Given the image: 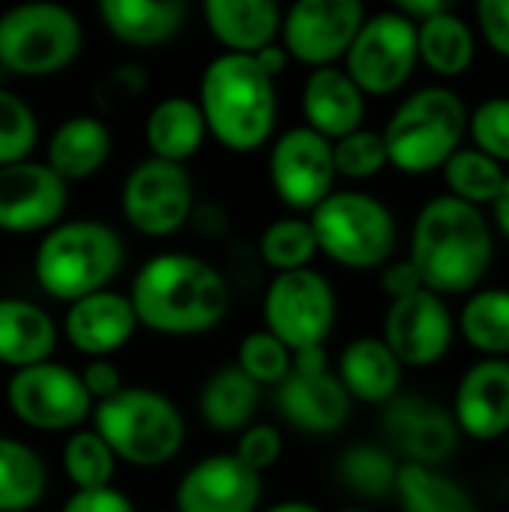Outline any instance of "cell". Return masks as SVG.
<instances>
[{
  "label": "cell",
  "mask_w": 509,
  "mask_h": 512,
  "mask_svg": "<svg viewBox=\"0 0 509 512\" xmlns=\"http://www.w3.org/2000/svg\"><path fill=\"white\" fill-rule=\"evenodd\" d=\"M477 27L486 45L509 60V0H480L477 3Z\"/></svg>",
  "instance_id": "cell-43"
},
{
  "label": "cell",
  "mask_w": 509,
  "mask_h": 512,
  "mask_svg": "<svg viewBox=\"0 0 509 512\" xmlns=\"http://www.w3.org/2000/svg\"><path fill=\"white\" fill-rule=\"evenodd\" d=\"M507 444H509V435H507Z\"/></svg>",
  "instance_id": "cell-53"
},
{
  "label": "cell",
  "mask_w": 509,
  "mask_h": 512,
  "mask_svg": "<svg viewBox=\"0 0 509 512\" xmlns=\"http://www.w3.org/2000/svg\"><path fill=\"white\" fill-rule=\"evenodd\" d=\"M264 512H321L315 504H309V501H279V504H273V507H267Z\"/></svg>",
  "instance_id": "cell-51"
},
{
  "label": "cell",
  "mask_w": 509,
  "mask_h": 512,
  "mask_svg": "<svg viewBox=\"0 0 509 512\" xmlns=\"http://www.w3.org/2000/svg\"><path fill=\"white\" fill-rule=\"evenodd\" d=\"M453 336H456V321L444 297H438L429 288L390 303L384 315L381 339L390 345V351L399 357L405 369L438 366L450 354Z\"/></svg>",
  "instance_id": "cell-17"
},
{
  "label": "cell",
  "mask_w": 509,
  "mask_h": 512,
  "mask_svg": "<svg viewBox=\"0 0 509 512\" xmlns=\"http://www.w3.org/2000/svg\"><path fill=\"white\" fill-rule=\"evenodd\" d=\"M339 315L333 285L318 270L279 273L264 294V330L282 339L294 354L324 348Z\"/></svg>",
  "instance_id": "cell-9"
},
{
  "label": "cell",
  "mask_w": 509,
  "mask_h": 512,
  "mask_svg": "<svg viewBox=\"0 0 509 512\" xmlns=\"http://www.w3.org/2000/svg\"><path fill=\"white\" fill-rule=\"evenodd\" d=\"M60 512H135V507L123 492L108 486V489L75 492Z\"/></svg>",
  "instance_id": "cell-45"
},
{
  "label": "cell",
  "mask_w": 509,
  "mask_h": 512,
  "mask_svg": "<svg viewBox=\"0 0 509 512\" xmlns=\"http://www.w3.org/2000/svg\"><path fill=\"white\" fill-rule=\"evenodd\" d=\"M396 498L402 512H480L477 501L465 486L447 477L438 468L408 465L399 468Z\"/></svg>",
  "instance_id": "cell-33"
},
{
  "label": "cell",
  "mask_w": 509,
  "mask_h": 512,
  "mask_svg": "<svg viewBox=\"0 0 509 512\" xmlns=\"http://www.w3.org/2000/svg\"><path fill=\"white\" fill-rule=\"evenodd\" d=\"M48 489L42 456L18 441L0 435V512H30Z\"/></svg>",
  "instance_id": "cell-31"
},
{
  "label": "cell",
  "mask_w": 509,
  "mask_h": 512,
  "mask_svg": "<svg viewBox=\"0 0 509 512\" xmlns=\"http://www.w3.org/2000/svg\"><path fill=\"white\" fill-rule=\"evenodd\" d=\"M384 435L393 447V456H402L408 465L438 468L447 465L462 441L453 408L432 402L426 396H396L384 405L381 417Z\"/></svg>",
  "instance_id": "cell-16"
},
{
  "label": "cell",
  "mask_w": 509,
  "mask_h": 512,
  "mask_svg": "<svg viewBox=\"0 0 509 512\" xmlns=\"http://www.w3.org/2000/svg\"><path fill=\"white\" fill-rule=\"evenodd\" d=\"M99 18L123 45L156 48L180 36L189 6L183 0H102Z\"/></svg>",
  "instance_id": "cell-24"
},
{
  "label": "cell",
  "mask_w": 509,
  "mask_h": 512,
  "mask_svg": "<svg viewBox=\"0 0 509 512\" xmlns=\"http://www.w3.org/2000/svg\"><path fill=\"white\" fill-rule=\"evenodd\" d=\"M492 219H495L498 231L509 240V174L504 189H501V195H498V201L492 204Z\"/></svg>",
  "instance_id": "cell-50"
},
{
  "label": "cell",
  "mask_w": 509,
  "mask_h": 512,
  "mask_svg": "<svg viewBox=\"0 0 509 512\" xmlns=\"http://www.w3.org/2000/svg\"><path fill=\"white\" fill-rule=\"evenodd\" d=\"M351 393L330 369L327 348H309L294 354L291 375L276 387L279 417L303 435H333L351 417Z\"/></svg>",
  "instance_id": "cell-11"
},
{
  "label": "cell",
  "mask_w": 509,
  "mask_h": 512,
  "mask_svg": "<svg viewBox=\"0 0 509 512\" xmlns=\"http://www.w3.org/2000/svg\"><path fill=\"white\" fill-rule=\"evenodd\" d=\"M120 207L126 222L144 237H171L195 213V183L186 165L165 159L138 162L120 189Z\"/></svg>",
  "instance_id": "cell-12"
},
{
  "label": "cell",
  "mask_w": 509,
  "mask_h": 512,
  "mask_svg": "<svg viewBox=\"0 0 509 512\" xmlns=\"http://www.w3.org/2000/svg\"><path fill=\"white\" fill-rule=\"evenodd\" d=\"M6 405L15 420L39 432L78 429L96 411L81 372L51 360L15 372L6 384Z\"/></svg>",
  "instance_id": "cell-13"
},
{
  "label": "cell",
  "mask_w": 509,
  "mask_h": 512,
  "mask_svg": "<svg viewBox=\"0 0 509 512\" xmlns=\"http://www.w3.org/2000/svg\"><path fill=\"white\" fill-rule=\"evenodd\" d=\"M495 258L489 216L453 195L423 204L411 231V261L438 297L474 294Z\"/></svg>",
  "instance_id": "cell-2"
},
{
  "label": "cell",
  "mask_w": 509,
  "mask_h": 512,
  "mask_svg": "<svg viewBox=\"0 0 509 512\" xmlns=\"http://www.w3.org/2000/svg\"><path fill=\"white\" fill-rule=\"evenodd\" d=\"M423 276L420 270L414 267L411 258H402V261H390L384 270H381V291L384 297H390V303L396 300H405L417 291H423Z\"/></svg>",
  "instance_id": "cell-44"
},
{
  "label": "cell",
  "mask_w": 509,
  "mask_h": 512,
  "mask_svg": "<svg viewBox=\"0 0 509 512\" xmlns=\"http://www.w3.org/2000/svg\"><path fill=\"white\" fill-rule=\"evenodd\" d=\"M318 237L309 219L303 216H285L270 222L258 237V255L261 261L279 273L309 270L312 258L318 255Z\"/></svg>",
  "instance_id": "cell-36"
},
{
  "label": "cell",
  "mask_w": 509,
  "mask_h": 512,
  "mask_svg": "<svg viewBox=\"0 0 509 512\" xmlns=\"http://www.w3.org/2000/svg\"><path fill=\"white\" fill-rule=\"evenodd\" d=\"M84 42L78 15L60 3L36 0L0 15V69L18 78H45L63 72Z\"/></svg>",
  "instance_id": "cell-8"
},
{
  "label": "cell",
  "mask_w": 509,
  "mask_h": 512,
  "mask_svg": "<svg viewBox=\"0 0 509 512\" xmlns=\"http://www.w3.org/2000/svg\"><path fill=\"white\" fill-rule=\"evenodd\" d=\"M69 207V183L48 162L0 168V231L36 234L60 225Z\"/></svg>",
  "instance_id": "cell-18"
},
{
  "label": "cell",
  "mask_w": 509,
  "mask_h": 512,
  "mask_svg": "<svg viewBox=\"0 0 509 512\" xmlns=\"http://www.w3.org/2000/svg\"><path fill=\"white\" fill-rule=\"evenodd\" d=\"M300 105L306 126L333 144L363 129L366 120V93L345 72V66L312 69L303 81Z\"/></svg>",
  "instance_id": "cell-22"
},
{
  "label": "cell",
  "mask_w": 509,
  "mask_h": 512,
  "mask_svg": "<svg viewBox=\"0 0 509 512\" xmlns=\"http://www.w3.org/2000/svg\"><path fill=\"white\" fill-rule=\"evenodd\" d=\"M444 183L447 195L471 204V207H492L507 183V171L492 156L480 153L477 147H462L447 165H444Z\"/></svg>",
  "instance_id": "cell-35"
},
{
  "label": "cell",
  "mask_w": 509,
  "mask_h": 512,
  "mask_svg": "<svg viewBox=\"0 0 509 512\" xmlns=\"http://www.w3.org/2000/svg\"><path fill=\"white\" fill-rule=\"evenodd\" d=\"M264 474L246 468L234 453L195 462L174 492V512H258Z\"/></svg>",
  "instance_id": "cell-19"
},
{
  "label": "cell",
  "mask_w": 509,
  "mask_h": 512,
  "mask_svg": "<svg viewBox=\"0 0 509 512\" xmlns=\"http://www.w3.org/2000/svg\"><path fill=\"white\" fill-rule=\"evenodd\" d=\"M39 138V123L33 108L15 96L12 90L0 87V168L27 162Z\"/></svg>",
  "instance_id": "cell-39"
},
{
  "label": "cell",
  "mask_w": 509,
  "mask_h": 512,
  "mask_svg": "<svg viewBox=\"0 0 509 512\" xmlns=\"http://www.w3.org/2000/svg\"><path fill=\"white\" fill-rule=\"evenodd\" d=\"M468 108L462 96L444 84L420 87L393 111L384 126L390 165L411 177L444 171V165L462 150L468 135Z\"/></svg>",
  "instance_id": "cell-5"
},
{
  "label": "cell",
  "mask_w": 509,
  "mask_h": 512,
  "mask_svg": "<svg viewBox=\"0 0 509 512\" xmlns=\"http://www.w3.org/2000/svg\"><path fill=\"white\" fill-rule=\"evenodd\" d=\"M417 63V24L393 6L366 18L345 57V72L366 96H393L411 81Z\"/></svg>",
  "instance_id": "cell-10"
},
{
  "label": "cell",
  "mask_w": 509,
  "mask_h": 512,
  "mask_svg": "<svg viewBox=\"0 0 509 512\" xmlns=\"http://www.w3.org/2000/svg\"><path fill=\"white\" fill-rule=\"evenodd\" d=\"M267 171L276 198L288 210L312 216L336 192L333 141L309 126H294L273 141Z\"/></svg>",
  "instance_id": "cell-14"
},
{
  "label": "cell",
  "mask_w": 509,
  "mask_h": 512,
  "mask_svg": "<svg viewBox=\"0 0 509 512\" xmlns=\"http://www.w3.org/2000/svg\"><path fill=\"white\" fill-rule=\"evenodd\" d=\"M417 42L420 63L441 78H459L474 66L477 36L456 9L417 24Z\"/></svg>",
  "instance_id": "cell-30"
},
{
  "label": "cell",
  "mask_w": 509,
  "mask_h": 512,
  "mask_svg": "<svg viewBox=\"0 0 509 512\" xmlns=\"http://www.w3.org/2000/svg\"><path fill=\"white\" fill-rule=\"evenodd\" d=\"M339 512H375V510H369V507H348V510H339Z\"/></svg>",
  "instance_id": "cell-52"
},
{
  "label": "cell",
  "mask_w": 509,
  "mask_h": 512,
  "mask_svg": "<svg viewBox=\"0 0 509 512\" xmlns=\"http://www.w3.org/2000/svg\"><path fill=\"white\" fill-rule=\"evenodd\" d=\"M399 468L402 462H396L393 450H384L378 444H354L339 456L336 477L351 495L363 501H384L396 495Z\"/></svg>",
  "instance_id": "cell-34"
},
{
  "label": "cell",
  "mask_w": 509,
  "mask_h": 512,
  "mask_svg": "<svg viewBox=\"0 0 509 512\" xmlns=\"http://www.w3.org/2000/svg\"><path fill=\"white\" fill-rule=\"evenodd\" d=\"M111 147H114V135L105 120L93 114H75L51 132L45 162L66 183L87 180L96 171H102V165L111 156Z\"/></svg>",
  "instance_id": "cell-28"
},
{
  "label": "cell",
  "mask_w": 509,
  "mask_h": 512,
  "mask_svg": "<svg viewBox=\"0 0 509 512\" xmlns=\"http://www.w3.org/2000/svg\"><path fill=\"white\" fill-rule=\"evenodd\" d=\"M468 135L480 153L509 165V96H492L480 102L471 111Z\"/></svg>",
  "instance_id": "cell-41"
},
{
  "label": "cell",
  "mask_w": 509,
  "mask_h": 512,
  "mask_svg": "<svg viewBox=\"0 0 509 512\" xmlns=\"http://www.w3.org/2000/svg\"><path fill=\"white\" fill-rule=\"evenodd\" d=\"M210 36L225 54L255 57L282 36L285 12L273 0H207L201 6Z\"/></svg>",
  "instance_id": "cell-23"
},
{
  "label": "cell",
  "mask_w": 509,
  "mask_h": 512,
  "mask_svg": "<svg viewBox=\"0 0 509 512\" xmlns=\"http://www.w3.org/2000/svg\"><path fill=\"white\" fill-rule=\"evenodd\" d=\"M237 366L258 387H279L294 369V351L270 330H252L237 348Z\"/></svg>",
  "instance_id": "cell-38"
},
{
  "label": "cell",
  "mask_w": 509,
  "mask_h": 512,
  "mask_svg": "<svg viewBox=\"0 0 509 512\" xmlns=\"http://www.w3.org/2000/svg\"><path fill=\"white\" fill-rule=\"evenodd\" d=\"M261 405V387L240 369V366H225L216 369L198 396V414L207 429L234 435L246 432L258 414Z\"/></svg>",
  "instance_id": "cell-29"
},
{
  "label": "cell",
  "mask_w": 509,
  "mask_h": 512,
  "mask_svg": "<svg viewBox=\"0 0 509 512\" xmlns=\"http://www.w3.org/2000/svg\"><path fill=\"white\" fill-rule=\"evenodd\" d=\"M453 414L465 438L501 441L509 435V360H477L459 381Z\"/></svg>",
  "instance_id": "cell-20"
},
{
  "label": "cell",
  "mask_w": 509,
  "mask_h": 512,
  "mask_svg": "<svg viewBox=\"0 0 509 512\" xmlns=\"http://www.w3.org/2000/svg\"><path fill=\"white\" fill-rule=\"evenodd\" d=\"M318 249L345 270H384L396 252L393 210L369 192L339 189L309 216Z\"/></svg>",
  "instance_id": "cell-7"
},
{
  "label": "cell",
  "mask_w": 509,
  "mask_h": 512,
  "mask_svg": "<svg viewBox=\"0 0 509 512\" xmlns=\"http://www.w3.org/2000/svg\"><path fill=\"white\" fill-rule=\"evenodd\" d=\"M63 471L72 480L75 492L90 489H108L111 477L117 471V456L105 444V438L96 429H78L66 438L63 447Z\"/></svg>",
  "instance_id": "cell-37"
},
{
  "label": "cell",
  "mask_w": 509,
  "mask_h": 512,
  "mask_svg": "<svg viewBox=\"0 0 509 512\" xmlns=\"http://www.w3.org/2000/svg\"><path fill=\"white\" fill-rule=\"evenodd\" d=\"M57 348L51 315L21 297H0V363L21 372L48 363Z\"/></svg>",
  "instance_id": "cell-26"
},
{
  "label": "cell",
  "mask_w": 509,
  "mask_h": 512,
  "mask_svg": "<svg viewBox=\"0 0 509 512\" xmlns=\"http://www.w3.org/2000/svg\"><path fill=\"white\" fill-rule=\"evenodd\" d=\"M405 366L381 336H360L339 354V381L351 399L366 405H390L399 396Z\"/></svg>",
  "instance_id": "cell-25"
},
{
  "label": "cell",
  "mask_w": 509,
  "mask_h": 512,
  "mask_svg": "<svg viewBox=\"0 0 509 512\" xmlns=\"http://www.w3.org/2000/svg\"><path fill=\"white\" fill-rule=\"evenodd\" d=\"M396 9H399L405 18H411L414 24H423V21L435 18V15L450 12L453 3H450V0H399Z\"/></svg>",
  "instance_id": "cell-48"
},
{
  "label": "cell",
  "mask_w": 509,
  "mask_h": 512,
  "mask_svg": "<svg viewBox=\"0 0 509 512\" xmlns=\"http://www.w3.org/2000/svg\"><path fill=\"white\" fill-rule=\"evenodd\" d=\"M255 60H258V66L270 75V78H279L282 72H285V66L291 63V54L282 48V45H270V48H264V51H258L255 54Z\"/></svg>",
  "instance_id": "cell-49"
},
{
  "label": "cell",
  "mask_w": 509,
  "mask_h": 512,
  "mask_svg": "<svg viewBox=\"0 0 509 512\" xmlns=\"http://www.w3.org/2000/svg\"><path fill=\"white\" fill-rule=\"evenodd\" d=\"M360 0H300L285 12L282 48L309 69H327L348 57L366 24Z\"/></svg>",
  "instance_id": "cell-15"
},
{
  "label": "cell",
  "mask_w": 509,
  "mask_h": 512,
  "mask_svg": "<svg viewBox=\"0 0 509 512\" xmlns=\"http://www.w3.org/2000/svg\"><path fill=\"white\" fill-rule=\"evenodd\" d=\"M138 327L141 324L129 294H117L111 288L72 303L63 321L69 345L93 360H105L108 354L129 345Z\"/></svg>",
  "instance_id": "cell-21"
},
{
  "label": "cell",
  "mask_w": 509,
  "mask_h": 512,
  "mask_svg": "<svg viewBox=\"0 0 509 512\" xmlns=\"http://www.w3.org/2000/svg\"><path fill=\"white\" fill-rule=\"evenodd\" d=\"M93 429L114 456L135 468H162L174 462L186 444V420L180 408L156 390L123 387L93 411Z\"/></svg>",
  "instance_id": "cell-6"
},
{
  "label": "cell",
  "mask_w": 509,
  "mask_h": 512,
  "mask_svg": "<svg viewBox=\"0 0 509 512\" xmlns=\"http://www.w3.org/2000/svg\"><path fill=\"white\" fill-rule=\"evenodd\" d=\"M333 156H336L339 177H348V180H372L390 165L384 132L366 129V126L351 132L348 138L336 141Z\"/></svg>",
  "instance_id": "cell-40"
},
{
  "label": "cell",
  "mask_w": 509,
  "mask_h": 512,
  "mask_svg": "<svg viewBox=\"0 0 509 512\" xmlns=\"http://www.w3.org/2000/svg\"><path fill=\"white\" fill-rule=\"evenodd\" d=\"M126 261L120 234L96 219H72L51 228L33 258L39 288L63 303L108 291Z\"/></svg>",
  "instance_id": "cell-4"
},
{
  "label": "cell",
  "mask_w": 509,
  "mask_h": 512,
  "mask_svg": "<svg viewBox=\"0 0 509 512\" xmlns=\"http://www.w3.org/2000/svg\"><path fill=\"white\" fill-rule=\"evenodd\" d=\"M129 300L141 327L159 336H198L225 321L231 288L210 261L189 252H159L138 267Z\"/></svg>",
  "instance_id": "cell-1"
},
{
  "label": "cell",
  "mask_w": 509,
  "mask_h": 512,
  "mask_svg": "<svg viewBox=\"0 0 509 512\" xmlns=\"http://www.w3.org/2000/svg\"><path fill=\"white\" fill-rule=\"evenodd\" d=\"M81 381H84V387H87V393L93 396L96 405L123 390V375L111 360H90L81 369Z\"/></svg>",
  "instance_id": "cell-46"
},
{
  "label": "cell",
  "mask_w": 509,
  "mask_h": 512,
  "mask_svg": "<svg viewBox=\"0 0 509 512\" xmlns=\"http://www.w3.org/2000/svg\"><path fill=\"white\" fill-rule=\"evenodd\" d=\"M198 105L210 135L231 153H258L276 129V78L255 57L219 54L204 66Z\"/></svg>",
  "instance_id": "cell-3"
},
{
  "label": "cell",
  "mask_w": 509,
  "mask_h": 512,
  "mask_svg": "<svg viewBox=\"0 0 509 512\" xmlns=\"http://www.w3.org/2000/svg\"><path fill=\"white\" fill-rule=\"evenodd\" d=\"M210 129L201 114L198 99L189 96H165L159 99L144 123V141L153 159L186 165L207 141Z\"/></svg>",
  "instance_id": "cell-27"
},
{
  "label": "cell",
  "mask_w": 509,
  "mask_h": 512,
  "mask_svg": "<svg viewBox=\"0 0 509 512\" xmlns=\"http://www.w3.org/2000/svg\"><path fill=\"white\" fill-rule=\"evenodd\" d=\"M144 84H147V75H144L141 66H117V69L105 78L102 90H111L114 99L123 102V99L138 96V93L144 90Z\"/></svg>",
  "instance_id": "cell-47"
},
{
  "label": "cell",
  "mask_w": 509,
  "mask_h": 512,
  "mask_svg": "<svg viewBox=\"0 0 509 512\" xmlns=\"http://www.w3.org/2000/svg\"><path fill=\"white\" fill-rule=\"evenodd\" d=\"M282 450H285V438H282V432H279L276 426L252 423V426L240 435L234 456H237L246 468L264 474V471H270V468L282 459Z\"/></svg>",
  "instance_id": "cell-42"
},
{
  "label": "cell",
  "mask_w": 509,
  "mask_h": 512,
  "mask_svg": "<svg viewBox=\"0 0 509 512\" xmlns=\"http://www.w3.org/2000/svg\"><path fill=\"white\" fill-rule=\"evenodd\" d=\"M459 330L486 360H504L509 354V288L474 291L459 312Z\"/></svg>",
  "instance_id": "cell-32"
}]
</instances>
